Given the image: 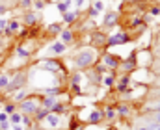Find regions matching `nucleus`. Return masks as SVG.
<instances>
[{
	"label": "nucleus",
	"instance_id": "obj_1",
	"mask_svg": "<svg viewBox=\"0 0 160 130\" xmlns=\"http://www.w3.org/2000/svg\"><path fill=\"white\" fill-rule=\"evenodd\" d=\"M99 60V52L97 48H84L75 54V58L71 60L73 61V67L77 71H84V69H91Z\"/></svg>",
	"mask_w": 160,
	"mask_h": 130
},
{
	"label": "nucleus",
	"instance_id": "obj_2",
	"mask_svg": "<svg viewBox=\"0 0 160 130\" xmlns=\"http://www.w3.org/2000/svg\"><path fill=\"white\" fill-rule=\"evenodd\" d=\"M17 106H19V112H21L22 115H30V117H32V115L41 108V97H38V95L28 97V99H24L22 102H19Z\"/></svg>",
	"mask_w": 160,
	"mask_h": 130
},
{
	"label": "nucleus",
	"instance_id": "obj_3",
	"mask_svg": "<svg viewBox=\"0 0 160 130\" xmlns=\"http://www.w3.org/2000/svg\"><path fill=\"white\" fill-rule=\"evenodd\" d=\"M26 80H28V76L22 71H19L17 75H13V78H9V84L6 87V93H13L15 89H21V87L26 84Z\"/></svg>",
	"mask_w": 160,
	"mask_h": 130
},
{
	"label": "nucleus",
	"instance_id": "obj_4",
	"mask_svg": "<svg viewBox=\"0 0 160 130\" xmlns=\"http://www.w3.org/2000/svg\"><path fill=\"white\" fill-rule=\"evenodd\" d=\"M130 43V34L128 32H116L106 39V46H118V45Z\"/></svg>",
	"mask_w": 160,
	"mask_h": 130
},
{
	"label": "nucleus",
	"instance_id": "obj_5",
	"mask_svg": "<svg viewBox=\"0 0 160 130\" xmlns=\"http://www.w3.org/2000/svg\"><path fill=\"white\" fill-rule=\"evenodd\" d=\"M38 67L43 69V71H50V73H58V71L63 69L62 63H60L58 60H52V58H45V60H41L39 63H38Z\"/></svg>",
	"mask_w": 160,
	"mask_h": 130
},
{
	"label": "nucleus",
	"instance_id": "obj_6",
	"mask_svg": "<svg viewBox=\"0 0 160 130\" xmlns=\"http://www.w3.org/2000/svg\"><path fill=\"white\" fill-rule=\"evenodd\" d=\"M119 58L118 56H114V54H110V52H104V54H101V63L106 67V69H112V71H116V69H119Z\"/></svg>",
	"mask_w": 160,
	"mask_h": 130
},
{
	"label": "nucleus",
	"instance_id": "obj_7",
	"mask_svg": "<svg viewBox=\"0 0 160 130\" xmlns=\"http://www.w3.org/2000/svg\"><path fill=\"white\" fill-rule=\"evenodd\" d=\"M119 69H123L125 73L136 71V69H138V54H130L127 60H121L119 61Z\"/></svg>",
	"mask_w": 160,
	"mask_h": 130
},
{
	"label": "nucleus",
	"instance_id": "obj_8",
	"mask_svg": "<svg viewBox=\"0 0 160 130\" xmlns=\"http://www.w3.org/2000/svg\"><path fill=\"white\" fill-rule=\"evenodd\" d=\"M60 121H62V117H60V115H56V113H50V112H48V113H47V117L41 121V125H45L47 128H60V125H62Z\"/></svg>",
	"mask_w": 160,
	"mask_h": 130
},
{
	"label": "nucleus",
	"instance_id": "obj_9",
	"mask_svg": "<svg viewBox=\"0 0 160 130\" xmlns=\"http://www.w3.org/2000/svg\"><path fill=\"white\" fill-rule=\"evenodd\" d=\"M65 52H67V45L62 43L60 39L54 41V43L48 46V54H52V56H62V54H65Z\"/></svg>",
	"mask_w": 160,
	"mask_h": 130
},
{
	"label": "nucleus",
	"instance_id": "obj_10",
	"mask_svg": "<svg viewBox=\"0 0 160 130\" xmlns=\"http://www.w3.org/2000/svg\"><path fill=\"white\" fill-rule=\"evenodd\" d=\"M91 46H95V48L106 46V36H104V34H101V32L91 34Z\"/></svg>",
	"mask_w": 160,
	"mask_h": 130
},
{
	"label": "nucleus",
	"instance_id": "obj_11",
	"mask_svg": "<svg viewBox=\"0 0 160 130\" xmlns=\"http://www.w3.org/2000/svg\"><path fill=\"white\" fill-rule=\"evenodd\" d=\"M60 41L65 43V45L73 43V41H75V32H73L71 28H63V30L60 32Z\"/></svg>",
	"mask_w": 160,
	"mask_h": 130
},
{
	"label": "nucleus",
	"instance_id": "obj_12",
	"mask_svg": "<svg viewBox=\"0 0 160 130\" xmlns=\"http://www.w3.org/2000/svg\"><path fill=\"white\" fill-rule=\"evenodd\" d=\"M101 121H102V112H99V110H91L86 119V123H89V125H101Z\"/></svg>",
	"mask_w": 160,
	"mask_h": 130
},
{
	"label": "nucleus",
	"instance_id": "obj_13",
	"mask_svg": "<svg viewBox=\"0 0 160 130\" xmlns=\"http://www.w3.org/2000/svg\"><path fill=\"white\" fill-rule=\"evenodd\" d=\"M38 17H39V15H38L36 11H32V9H30V11H26V13H24L22 22H24L26 26H34V24L38 22Z\"/></svg>",
	"mask_w": 160,
	"mask_h": 130
},
{
	"label": "nucleus",
	"instance_id": "obj_14",
	"mask_svg": "<svg viewBox=\"0 0 160 130\" xmlns=\"http://www.w3.org/2000/svg\"><path fill=\"white\" fill-rule=\"evenodd\" d=\"M19 30H21V22H19V21H9V22H8V28L4 30V34H6V36H13V34H17Z\"/></svg>",
	"mask_w": 160,
	"mask_h": 130
},
{
	"label": "nucleus",
	"instance_id": "obj_15",
	"mask_svg": "<svg viewBox=\"0 0 160 130\" xmlns=\"http://www.w3.org/2000/svg\"><path fill=\"white\" fill-rule=\"evenodd\" d=\"M77 19H78V9H75V11H67V13L62 15V21H63L65 24H73Z\"/></svg>",
	"mask_w": 160,
	"mask_h": 130
},
{
	"label": "nucleus",
	"instance_id": "obj_16",
	"mask_svg": "<svg viewBox=\"0 0 160 130\" xmlns=\"http://www.w3.org/2000/svg\"><path fill=\"white\" fill-rule=\"evenodd\" d=\"M56 102H58V97H47V95H45V97L41 99V108H45V110L50 112V108H52Z\"/></svg>",
	"mask_w": 160,
	"mask_h": 130
},
{
	"label": "nucleus",
	"instance_id": "obj_17",
	"mask_svg": "<svg viewBox=\"0 0 160 130\" xmlns=\"http://www.w3.org/2000/svg\"><path fill=\"white\" fill-rule=\"evenodd\" d=\"M28 97H30V95H28V91L21 87L17 93H13V102H15V104H19V102H22V100H24V99H28Z\"/></svg>",
	"mask_w": 160,
	"mask_h": 130
},
{
	"label": "nucleus",
	"instance_id": "obj_18",
	"mask_svg": "<svg viewBox=\"0 0 160 130\" xmlns=\"http://www.w3.org/2000/svg\"><path fill=\"white\" fill-rule=\"evenodd\" d=\"M71 6H73V0H63V2H56V7H58V11H60L62 15H63V13H67Z\"/></svg>",
	"mask_w": 160,
	"mask_h": 130
},
{
	"label": "nucleus",
	"instance_id": "obj_19",
	"mask_svg": "<svg viewBox=\"0 0 160 130\" xmlns=\"http://www.w3.org/2000/svg\"><path fill=\"white\" fill-rule=\"evenodd\" d=\"M101 84L104 87H114L116 86V76H114V75H104V76L101 78Z\"/></svg>",
	"mask_w": 160,
	"mask_h": 130
},
{
	"label": "nucleus",
	"instance_id": "obj_20",
	"mask_svg": "<svg viewBox=\"0 0 160 130\" xmlns=\"http://www.w3.org/2000/svg\"><path fill=\"white\" fill-rule=\"evenodd\" d=\"M119 21V17H118V13H106V17H104V26H114L116 22Z\"/></svg>",
	"mask_w": 160,
	"mask_h": 130
},
{
	"label": "nucleus",
	"instance_id": "obj_21",
	"mask_svg": "<svg viewBox=\"0 0 160 130\" xmlns=\"http://www.w3.org/2000/svg\"><path fill=\"white\" fill-rule=\"evenodd\" d=\"M128 82H130V76L128 75H123V78H121L119 82L116 84V87H118V91H127V86H128Z\"/></svg>",
	"mask_w": 160,
	"mask_h": 130
},
{
	"label": "nucleus",
	"instance_id": "obj_22",
	"mask_svg": "<svg viewBox=\"0 0 160 130\" xmlns=\"http://www.w3.org/2000/svg\"><path fill=\"white\" fill-rule=\"evenodd\" d=\"M101 78H102V75L99 71H95V69H91V73L88 75V80L93 82V84H101Z\"/></svg>",
	"mask_w": 160,
	"mask_h": 130
},
{
	"label": "nucleus",
	"instance_id": "obj_23",
	"mask_svg": "<svg viewBox=\"0 0 160 130\" xmlns=\"http://www.w3.org/2000/svg\"><path fill=\"white\" fill-rule=\"evenodd\" d=\"M8 121H9V125H21L22 123V113L21 112H13Z\"/></svg>",
	"mask_w": 160,
	"mask_h": 130
},
{
	"label": "nucleus",
	"instance_id": "obj_24",
	"mask_svg": "<svg viewBox=\"0 0 160 130\" xmlns=\"http://www.w3.org/2000/svg\"><path fill=\"white\" fill-rule=\"evenodd\" d=\"M47 113H48V110H45V108H39V110H38V112L34 113V119H36L38 123H41V121H43V119L47 117Z\"/></svg>",
	"mask_w": 160,
	"mask_h": 130
},
{
	"label": "nucleus",
	"instance_id": "obj_25",
	"mask_svg": "<svg viewBox=\"0 0 160 130\" xmlns=\"http://www.w3.org/2000/svg\"><path fill=\"white\" fill-rule=\"evenodd\" d=\"M13 112H17V104H15V102H6V104H4V113L11 115Z\"/></svg>",
	"mask_w": 160,
	"mask_h": 130
},
{
	"label": "nucleus",
	"instance_id": "obj_26",
	"mask_svg": "<svg viewBox=\"0 0 160 130\" xmlns=\"http://www.w3.org/2000/svg\"><path fill=\"white\" fill-rule=\"evenodd\" d=\"M65 112V104H60V102H56L52 108H50V113H56V115H60V113H63Z\"/></svg>",
	"mask_w": 160,
	"mask_h": 130
},
{
	"label": "nucleus",
	"instance_id": "obj_27",
	"mask_svg": "<svg viewBox=\"0 0 160 130\" xmlns=\"http://www.w3.org/2000/svg\"><path fill=\"white\" fill-rule=\"evenodd\" d=\"M63 28H62V24H48L47 26V32H50L52 36H56V34H60Z\"/></svg>",
	"mask_w": 160,
	"mask_h": 130
},
{
	"label": "nucleus",
	"instance_id": "obj_28",
	"mask_svg": "<svg viewBox=\"0 0 160 130\" xmlns=\"http://www.w3.org/2000/svg\"><path fill=\"white\" fill-rule=\"evenodd\" d=\"M102 115H106V119H108V121H114V119H116V115H118V113H116V110H114V108H112V106H110V108H106V112H104V113H102Z\"/></svg>",
	"mask_w": 160,
	"mask_h": 130
},
{
	"label": "nucleus",
	"instance_id": "obj_29",
	"mask_svg": "<svg viewBox=\"0 0 160 130\" xmlns=\"http://www.w3.org/2000/svg\"><path fill=\"white\" fill-rule=\"evenodd\" d=\"M128 112H130V108H128L127 104H119V106L116 108V113H119V115H128Z\"/></svg>",
	"mask_w": 160,
	"mask_h": 130
},
{
	"label": "nucleus",
	"instance_id": "obj_30",
	"mask_svg": "<svg viewBox=\"0 0 160 130\" xmlns=\"http://www.w3.org/2000/svg\"><path fill=\"white\" fill-rule=\"evenodd\" d=\"M71 86H78L80 82H82V75L80 73H75V75H71Z\"/></svg>",
	"mask_w": 160,
	"mask_h": 130
},
{
	"label": "nucleus",
	"instance_id": "obj_31",
	"mask_svg": "<svg viewBox=\"0 0 160 130\" xmlns=\"http://www.w3.org/2000/svg\"><path fill=\"white\" fill-rule=\"evenodd\" d=\"M9 84V76L8 75H0V89H6Z\"/></svg>",
	"mask_w": 160,
	"mask_h": 130
},
{
	"label": "nucleus",
	"instance_id": "obj_32",
	"mask_svg": "<svg viewBox=\"0 0 160 130\" xmlns=\"http://www.w3.org/2000/svg\"><path fill=\"white\" fill-rule=\"evenodd\" d=\"M93 9L101 13V11L104 9V2H102V0H93Z\"/></svg>",
	"mask_w": 160,
	"mask_h": 130
},
{
	"label": "nucleus",
	"instance_id": "obj_33",
	"mask_svg": "<svg viewBox=\"0 0 160 130\" xmlns=\"http://www.w3.org/2000/svg\"><path fill=\"white\" fill-rule=\"evenodd\" d=\"M32 123H34V121H32V117H30V115H22V123H21V125H22L24 128H28Z\"/></svg>",
	"mask_w": 160,
	"mask_h": 130
},
{
	"label": "nucleus",
	"instance_id": "obj_34",
	"mask_svg": "<svg viewBox=\"0 0 160 130\" xmlns=\"http://www.w3.org/2000/svg\"><path fill=\"white\" fill-rule=\"evenodd\" d=\"M8 22H9V21H8L6 17H0V36H2V34H4V30L8 28Z\"/></svg>",
	"mask_w": 160,
	"mask_h": 130
},
{
	"label": "nucleus",
	"instance_id": "obj_35",
	"mask_svg": "<svg viewBox=\"0 0 160 130\" xmlns=\"http://www.w3.org/2000/svg\"><path fill=\"white\" fill-rule=\"evenodd\" d=\"M145 128H147V130H160V125H158V123H155V121H147Z\"/></svg>",
	"mask_w": 160,
	"mask_h": 130
},
{
	"label": "nucleus",
	"instance_id": "obj_36",
	"mask_svg": "<svg viewBox=\"0 0 160 130\" xmlns=\"http://www.w3.org/2000/svg\"><path fill=\"white\" fill-rule=\"evenodd\" d=\"M21 6H22L24 9H28V11H30V7L34 6V0H21Z\"/></svg>",
	"mask_w": 160,
	"mask_h": 130
},
{
	"label": "nucleus",
	"instance_id": "obj_37",
	"mask_svg": "<svg viewBox=\"0 0 160 130\" xmlns=\"http://www.w3.org/2000/svg\"><path fill=\"white\" fill-rule=\"evenodd\" d=\"M157 15H160V7L158 6H153V7L149 9V17H157Z\"/></svg>",
	"mask_w": 160,
	"mask_h": 130
},
{
	"label": "nucleus",
	"instance_id": "obj_38",
	"mask_svg": "<svg viewBox=\"0 0 160 130\" xmlns=\"http://www.w3.org/2000/svg\"><path fill=\"white\" fill-rule=\"evenodd\" d=\"M34 7L36 9H43L45 7V0H34Z\"/></svg>",
	"mask_w": 160,
	"mask_h": 130
},
{
	"label": "nucleus",
	"instance_id": "obj_39",
	"mask_svg": "<svg viewBox=\"0 0 160 130\" xmlns=\"http://www.w3.org/2000/svg\"><path fill=\"white\" fill-rule=\"evenodd\" d=\"M17 54H19V56H22V58L30 56V52H28V50H24V48H21V46H17Z\"/></svg>",
	"mask_w": 160,
	"mask_h": 130
},
{
	"label": "nucleus",
	"instance_id": "obj_40",
	"mask_svg": "<svg viewBox=\"0 0 160 130\" xmlns=\"http://www.w3.org/2000/svg\"><path fill=\"white\" fill-rule=\"evenodd\" d=\"M9 128H11L9 121H4V123H0V130H9Z\"/></svg>",
	"mask_w": 160,
	"mask_h": 130
},
{
	"label": "nucleus",
	"instance_id": "obj_41",
	"mask_svg": "<svg viewBox=\"0 0 160 130\" xmlns=\"http://www.w3.org/2000/svg\"><path fill=\"white\" fill-rule=\"evenodd\" d=\"M73 4L77 6V9H80V7H82V6L86 4V0H73Z\"/></svg>",
	"mask_w": 160,
	"mask_h": 130
},
{
	"label": "nucleus",
	"instance_id": "obj_42",
	"mask_svg": "<svg viewBox=\"0 0 160 130\" xmlns=\"http://www.w3.org/2000/svg\"><path fill=\"white\" fill-rule=\"evenodd\" d=\"M88 13H89V19H93V17H99V11H95L93 7H89V11H88Z\"/></svg>",
	"mask_w": 160,
	"mask_h": 130
},
{
	"label": "nucleus",
	"instance_id": "obj_43",
	"mask_svg": "<svg viewBox=\"0 0 160 130\" xmlns=\"http://www.w3.org/2000/svg\"><path fill=\"white\" fill-rule=\"evenodd\" d=\"M155 50H157V54L160 56V34H158V37H157V43H155Z\"/></svg>",
	"mask_w": 160,
	"mask_h": 130
},
{
	"label": "nucleus",
	"instance_id": "obj_44",
	"mask_svg": "<svg viewBox=\"0 0 160 130\" xmlns=\"http://www.w3.org/2000/svg\"><path fill=\"white\" fill-rule=\"evenodd\" d=\"M71 93H77V95H80V93H82L80 86H71Z\"/></svg>",
	"mask_w": 160,
	"mask_h": 130
},
{
	"label": "nucleus",
	"instance_id": "obj_45",
	"mask_svg": "<svg viewBox=\"0 0 160 130\" xmlns=\"http://www.w3.org/2000/svg\"><path fill=\"white\" fill-rule=\"evenodd\" d=\"M8 119H9V115L4 113V112H0V123H4V121H8Z\"/></svg>",
	"mask_w": 160,
	"mask_h": 130
},
{
	"label": "nucleus",
	"instance_id": "obj_46",
	"mask_svg": "<svg viewBox=\"0 0 160 130\" xmlns=\"http://www.w3.org/2000/svg\"><path fill=\"white\" fill-rule=\"evenodd\" d=\"M151 113H153V117H155V123L160 125V112H151Z\"/></svg>",
	"mask_w": 160,
	"mask_h": 130
},
{
	"label": "nucleus",
	"instance_id": "obj_47",
	"mask_svg": "<svg viewBox=\"0 0 160 130\" xmlns=\"http://www.w3.org/2000/svg\"><path fill=\"white\" fill-rule=\"evenodd\" d=\"M11 130H26L22 125H11Z\"/></svg>",
	"mask_w": 160,
	"mask_h": 130
},
{
	"label": "nucleus",
	"instance_id": "obj_48",
	"mask_svg": "<svg viewBox=\"0 0 160 130\" xmlns=\"http://www.w3.org/2000/svg\"><path fill=\"white\" fill-rule=\"evenodd\" d=\"M136 24H142V19H140V17H136V19H132V26H136Z\"/></svg>",
	"mask_w": 160,
	"mask_h": 130
},
{
	"label": "nucleus",
	"instance_id": "obj_49",
	"mask_svg": "<svg viewBox=\"0 0 160 130\" xmlns=\"http://www.w3.org/2000/svg\"><path fill=\"white\" fill-rule=\"evenodd\" d=\"M4 13H6V6H2V4H0V17H2Z\"/></svg>",
	"mask_w": 160,
	"mask_h": 130
},
{
	"label": "nucleus",
	"instance_id": "obj_50",
	"mask_svg": "<svg viewBox=\"0 0 160 130\" xmlns=\"http://www.w3.org/2000/svg\"><path fill=\"white\" fill-rule=\"evenodd\" d=\"M134 130H147V128H145V127H136Z\"/></svg>",
	"mask_w": 160,
	"mask_h": 130
},
{
	"label": "nucleus",
	"instance_id": "obj_51",
	"mask_svg": "<svg viewBox=\"0 0 160 130\" xmlns=\"http://www.w3.org/2000/svg\"><path fill=\"white\" fill-rule=\"evenodd\" d=\"M0 52H2V45H0Z\"/></svg>",
	"mask_w": 160,
	"mask_h": 130
},
{
	"label": "nucleus",
	"instance_id": "obj_52",
	"mask_svg": "<svg viewBox=\"0 0 160 130\" xmlns=\"http://www.w3.org/2000/svg\"><path fill=\"white\" fill-rule=\"evenodd\" d=\"M58 2H63V0H58Z\"/></svg>",
	"mask_w": 160,
	"mask_h": 130
},
{
	"label": "nucleus",
	"instance_id": "obj_53",
	"mask_svg": "<svg viewBox=\"0 0 160 130\" xmlns=\"http://www.w3.org/2000/svg\"><path fill=\"white\" fill-rule=\"evenodd\" d=\"M121 2H125V0H121Z\"/></svg>",
	"mask_w": 160,
	"mask_h": 130
}]
</instances>
